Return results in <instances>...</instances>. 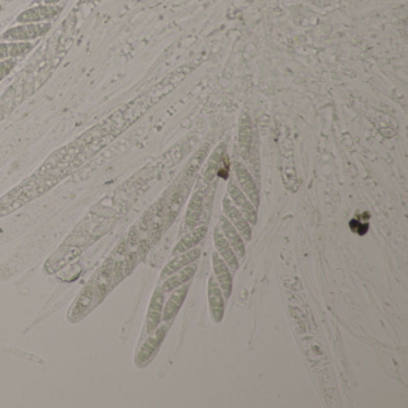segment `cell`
<instances>
[{"instance_id": "1", "label": "cell", "mask_w": 408, "mask_h": 408, "mask_svg": "<svg viewBox=\"0 0 408 408\" xmlns=\"http://www.w3.org/2000/svg\"><path fill=\"white\" fill-rule=\"evenodd\" d=\"M207 299L212 321L213 323H221L226 314V298L213 274L210 275L207 283Z\"/></svg>"}, {"instance_id": "2", "label": "cell", "mask_w": 408, "mask_h": 408, "mask_svg": "<svg viewBox=\"0 0 408 408\" xmlns=\"http://www.w3.org/2000/svg\"><path fill=\"white\" fill-rule=\"evenodd\" d=\"M228 174H229V163H228L226 145L221 144L213 151V154L207 162L206 168L202 172V175L206 180V182L207 181L212 182L216 176L228 178Z\"/></svg>"}, {"instance_id": "3", "label": "cell", "mask_w": 408, "mask_h": 408, "mask_svg": "<svg viewBox=\"0 0 408 408\" xmlns=\"http://www.w3.org/2000/svg\"><path fill=\"white\" fill-rule=\"evenodd\" d=\"M51 29L49 23H25L20 27L9 29L3 35V39L11 42H21L42 36Z\"/></svg>"}, {"instance_id": "4", "label": "cell", "mask_w": 408, "mask_h": 408, "mask_svg": "<svg viewBox=\"0 0 408 408\" xmlns=\"http://www.w3.org/2000/svg\"><path fill=\"white\" fill-rule=\"evenodd\" d=\"M212 267H213V275L219 284L223 296L228 301L232 293V285H234L230 267L226 264L224 260L221 259V255L217 251L212 253Z\"/></svg>"}, {"instance_id": "5", "label": "cell", "mask_w": 408, "mask_h": 408, "mask_svg": "<svg viewBox=\"0 0 408 408\" xmlns=\"http://www.w3.org/2000/svg\"><path fill=\"white\" fill-rule=\"evenodd\" d=\"M223 210L226 218L230 221L231 224L235 226L236 230L240 232L242 239L245 242H249L251 240V226L249 221L245 219L242 212L234 205L229 197H224L223 199Z\"/></svg>"}, {"instance_id": "6", "label": "cell", "mask_w": 408, "mask_h": 408, "mask_svg": "<svg viewBox=\"0 0 408 408\" xmlns=\"http://www.w3.org/2000/svg\"><path fill=\"white\" fill-rule=\"evenodd\" d=\"M228 193L230 195L231 202H234V205L242 212L245 219L253 226L256 224L258 221L256 207L251 204L248 197L242 192V189L234 181H230L228 185Z\"/></svg>"}, {"instance_id": "7", "label": "cell", "mask_w": 408, "mask_h": 408, "mask_svg": "<svg viewBox=\"0 0 408 408\" xmlns=\"http://www.w3.org/2000/svg\"><path fill=\"white\" fill-rule=\"evenodd\" d=\"M234 172H235V176L237 181H239L242 192L245 193L251 204L258 208L260 204L259 189H258V186H256L251 174L240 162H236L234 164Z\"/></svg>"}, {"instance_id": "8", "label": "cell", "mask_w": 408, "mask_h": 408, "mask_svg": "<svg viewBox=\"0 0 408 408\" xmlns=\"http://www.w3.org/2000/svg\"><path fill=\"white\" fill-rule=\"evenodd\" d=\"M167 331H168V326L164 325V326H159L154 333L150 334L149 338L146 339L137 353L135 357L137 364H145L146 362L151 359V357L156 353V351L159 350V346L163 342Z\"/></svg>"}, {"instance_id": "9", "label": "cell", "mask_w": 408, "mask_h": 408, "mask_svg": "<svg viewBox=\"0 0 408 408\" xmlns=\"http://www.w3.org/2000/svg\"><path fill=\"white\" fill-rule=\"evenodd\" d=\"M206 192V187L199 186L195 189V192L193 193L191 202L188 204L186 218H185V226L187 228V230L188 229L193 230L194 228H197L198 221L200 219L202 212H204V202H205Z\"/></svg>"}, {"instance_id": "10", "label": "cell", "mask_w": 408, "mask_h": 408, "mask_svg": "<svg viewBox=\"0 0 408 408\" xmlns=\"http://www.w3.org/2000/svg\"><path fill=\"white\" fill-rule=\"evenodd\" d=\"M189 293V284H183L180 288H175L172 291V295L169 297L167 303H164L163 312H162V320L165 322L173 320L174 317L178 315V312L181 310L183 303L187 298Z\"/></svg>"}, {"instance_id": "11", "label": "cell", "mask_w": 408, "mask_h": 408, "mask_svg": "<svg viewBox=\"0 0 408 408\" xmlns=\"http://www.w3.org/2000/svg\"><path fill=\"white\" fill-rule=\"evenodd\" d=\"M213 240L216 245V251L221 255V259L226 261V264L230 267L232 271H237L240 269V260L237 258L234 249L231 248L230 243L228 242L226 236L223 235L221 228L218 226L213 231Z\"/></svg>"}, {"instance_id": "12", "label": "cell", "mask_w": 408, "mask_h": 408, "mask_svg": "<svg viewBox=\"0 0 408 408\" xmlns=\"http://www.w3.org/2000/svg\"><path fill=\"white\" fill-rule=\"evenodd\" d=\"M219 228H221L223 235L226 236V240L230 243L231 248L234 249L239 260H243L245 258V242L240 232L236 230L235 226L231 224L230 221L226 216H221L219 218Z\"/></svg>"}, {"instance_id": "13", "label": "cell", "mask_w": 408, "mask_h": 408, "mask_svg": "<svg viewBox=\"0 0 408 408\" xmlns=\"http://www.w3.org/2000/svg\"><path fill=\"white\" fill-rule=\"evenodd\" d=\"M200 253H202L200 248H199V247H198V248L197 247H194L192 249L187 250V251H185V253L178 254L176 258H174L172 261H169L168 264H165V267H164L162 273H161V278H168L170 275H173V274L178 272L180 269H182L183 267H186L188 264L195 262V261L199 259Z\"/></svg>"}, {"instance_id": "14", "label": "cell", "mask_w": 408, "mask_h": 408, "mask_svg": "<svg viewBox=\"0 0 408 408\" xmlns=\"http://www.w3.org/2000/svg\"><path fill=\"white\" fill-rule=\"evenodd\" d=\"M62 8L55 5L36 6L33 9L25 11L22 15L17 18L20 23H40L42 21L51 20L58 15Z\"/></svg>"}, {"instance_id": "15", "label": "cell", "mask_w": 408, "mask_h": 408, "mask_svg": "<svg viewBox=\"0 0 408 408\" xmlns=\"http://www.w3.org/2000/svg\"><path fill=\"white\" fill-rule=\"evenodd\" d=\"M254 141V130L249 118L245 115L241 119L240 131H239V143H240L241 154L243 159H248L253 150Z\"/></svg>"}, {"instance_id": "16", "label": "cell", "mask_w": 408, "mask_h": 408, "mask_svg": "<svg viewBox=\"0 0 408 408\" xmlns=\"http://www.w3.org/2000/svg\"><path fill=\"white\" fill-rule=\"evenodd\" d=\"M207 230H208L207 226H200L194 228L191 232H188V234L183 236L182 239L178 241L176 245L174 247L173 255L181 254V253H185V251L197 247L205 239Z\"/></svg>"}, {"instance_id": "17", "label": "cell", "mask_w": 408, "mask_h": 408, "mask_svg": "<svg viewBox=\"0 0 408 408\" xmlns=\"http://www.w3.org/2000/svg\"><path fill=\"white\" fill-rule=\"evenodd\" d=\"M113 264H114V259L108 260L97 274L95 299L98 297V301H101L108 293V288H111V282H113Z\"/></svg>"}, {"instance_id": "18", "label": "cell", "mask_w": 408, "mask_h": 408, "mask_svg": "<svg viewBox=\"0 0 408 408\" xmlns=\"http://www.w3.org/2000/svg\"><path fill=\"white\" fill-rule=\"evenodd\" d=\"M33 44L29 42H8L0 44V59H14L16 57H22L30 52Z\"/></svg>"}, {"instance_id": "19", "label": "cell", "mask_w": 408, "mask_h": 408, "mask_svg": "<svg viewBox=\"0 0 408 408\" xmlns=\"http://www.w3.org/2000/svg\"><path fill=\"white\" fill-rule=\"evenodd\" d=\"M96 296V290L94 285H89L84 288L72 309V316H81L87 312L89 308L92 307V302Z\"/></svg>"}, {"instance_id": "20", "label": "cell", "mask_w": 408, "mask_h": 408, "mask_svg": "<svg viewBox=\"0 0 408 408\" xmlns=\"http://www.w3.org/2000/svg\"><path fill=\"white\" fill-rule=\"evenodd\" d=\"M185 192H186V189L183 187H180L176 192L174 193L173 197L170 199V202L168 204L167 216H165V219H164L167 226H172V223L175 221V218L178 216L180 208L182 206L183 200H185Z\"/></svg>"}, {"instance_id": "21", "label": "cell", "mask_w": 408, "mask_h": 408, "mask_svg": "<svg viewBox=\"0 0 408 408\" xmlns=\"http://www.w3.org/2000/svg\"><path fill=\"white\" fill-rule=\"evenodd\" d=\"M208 146H210L208 144L202 145L197 154L193 156L191 162L188 164L187 169H186V173H185L186 178H192L193 175L197 173L198 169L200 168V165L206 159L207 154H208Z\"/></svg>"}, {"instance_id": "22", "label": "cell", "mask_w": 408, "mask_h": 408, "mask_svg": "<svg viewBox=\"0 0 408 408\" xmlns=\"http://www.w3.org/2000/svg\"><path fill=\"white\" fill-rule=\"evenodd\" d=\"M164 295L165 293L162 291V288H157L154 290V295H152L151 301H150L149 310H151V312H163L164 299H165Z\"/></svg>"}, {"instance_id": "23", "label": "cell", "mask_w": 408, "mask_h": 408, "mask_svg": "<svg viewBox=\"0 0 408 408\" xmlns=\"http://www.w3.org/2000/svg\"><path fill=\"white\" fill-rule=\"evenodd\" d=\"M197 261L193 262V264H188L186 267H183L182 269H180L178 272H176V275H178L180 283L182 284V285L183 284H187L188 282L194 277V274L197 272Z\"/></svg>"}, {"instance_id": "24", "label": "cell", "mask_w": 408, "mask_h": 408, "mask_svg": "<svg viewBox=\"0 0 408 408\" xmlns=\"http://www.w3.org/2000/svg\"><path fill=\"white\" fill-rule=\"evenodd\" d=\"M161 321H162V312L149 310L148 317H146V331H148V334L154 333L159 328Z\"/></svg>"}, {"instance_id": "25", "label": "cell", "mask_w": 408, "mask_h": 408, "mask_svg": "<svg viewBox=\"0 0 408 408\" xmlns=\"http://www.w3.org/2000/svg\"><path fill=\"white\" fill-rule=\"evenodd\" d=\"M182 284L180 283V280H178V275L176 273L173 274V275H170L168 278L164 279V283L162 284V291L164 293H169L174 291L175 288H180Z\"/></svg>"}, {"instance_id": "26", "label": "cell", "mask_w": 408, "mask_h": 408, "mask_svg": "<svg viewBox=\"0 0 408 408\" xmlns=\"http://www.w3.org/2000/svg\"><path fill=\"white\" fill-rule=\"evenodd\" d=\"M15 59H5V60H3V62L0 63V82L10 74L11 71L15 68Z\"/></svg>"}, {"instance_id": "27", "label": "cell", "mask_w": 408, "mask_h": 408, "mask_svg": "<svg viewBox=\"0 0 408 408\" xmlns=\"http://www.w3.org/2000/svg\"><path fill=\"white\" fill-rule=\"evenodd\" d=\"M44 1H46V4H47V5H53V4H57V3H59L60 0H44Z\"/></svg>"}]
</instances>
